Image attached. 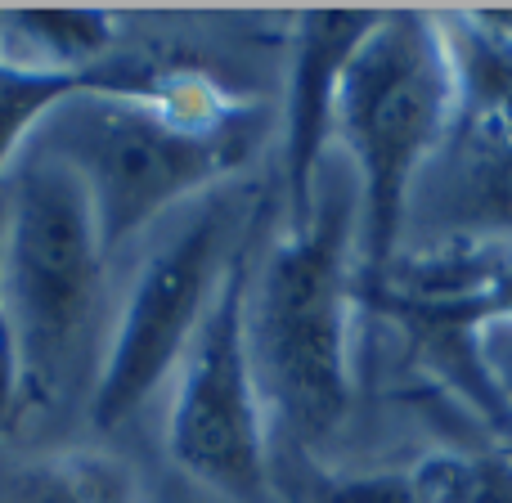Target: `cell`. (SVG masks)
Wrapping results in <instances>:
<instances>
[{
	"label": "cell",
	"mask_w": 512,
	"mask_h": 503,
	"mask_svg": "<svg viewBox=\"0 0 512 503\" xmlns=\"http://www.w3.org/2000/svg\"><path fill=\"white\" fill-rule=\"evenodd\" d=\"M256 230L234 256L198 337L189 342L167 405V454L212 495L256 503L270 481V409L248 337V283Z\"/></svg>",
	"instance_id": "cell-6"
},
{
	"label": "cell",
	"mask_w": 512,
	"mask_h": 503,
	"mask_svg": "<svg viewBox=\"0 0 512 503\" xmlns=\"http://www.w3.org/2000/svg\"><path fill=\"white\" fill-rule=\"evenodd\" d=\"M481 355H486V369H490L499 400H504V409L512 414V328L508 324L486 328L481 333Z\"/></svg>",
	"instance_id": "cell-16"
},
{
	"label": "cell",
	"mask_w": 512,
	"mask_h": 503,
	"mask_svg": "<svg viewBox=\"0 0 512 503\" xmlns=\"http://www.w3.org/2000/svg\"><path fill=\"white\" fill-rule=\"evenodd\" d=\"M382 9H301L292 27L288 95H283V185H288V221L315 207L319 180L328 167V144L337 122V90L351 54L373 32Z\"/></svg>",
	"instance_id": "cell-7"
},
{
	"label": "cell",
	"mask_w": 512,
	"mask_h": 503,
	"mask_svg": "<svg viewBox=\"0 0 512 503\" xmlns=\"http://www.w3.org/2000/svg\"><path fill=\"white\" fill-rule=\"evenodd\" d=\"M512 328V239L504 234L495 248V261H490L486 288H481V328Z\"/></svg>",
	"instance_id": "cell-14"
},
{
	"label": "cell",
	"mask_w": 512,
	"mask_h": 503,
	"mask_svg": "<svg viewBox=\"0 0 512 503\" xmlns=\"http://www.w3.org/2000/svg\"><path fill=\"white\" fill-rule=\"evenodd\" d=\"M472 144V198H477L481 216H486L504 239V230H512V126L499 131H477L468 135Z\"/></svg>",
	"instance_id": "cell-12"
},
{
	"label": "cell",
	"mask_w": 512,
	"mask_h": 503,
	"mask_svg": "<svg viewBox=\"0 0 512 503\" xmlns=\"http://www.w3.org/2000/svg\"><path fill=\"white\" fill-rule=\"evenodd\" d=\"M315 503H423L414 468L409 472H364V477H328Z\"/></svg>",
	"instance_id": "cell-13"
},
{
	"label": "cell",
	"mask_w": 512,
	"mask_h": 503,
	"mask_svg": "<svg viewBox=\"0 0 512 503\" xmlns=\"http://www.w3.org/2000/svg\"><path fill=\"white\" fill-rule=\"evenodd\" d=\"M414 481L423 503H512V450H436Z\"/></svg>",
	"instance_id": "cell-11"
},
{
	"label": "cell",
	"mask_w": 512,
	"mask_h": 503,
	"mask_svg": "<svg viewBox=\"0 0 512 503\" xmlns=\"http://www.w3.org/2000/svg\"><path fill=\"white\" fill-rule=\"evenodd\" d=\"M328 176V171H324ZM360 212L355 185L319 180L315 207L256 252L248 283V337L265 409L297 441H328L355 400L360 315Z\"/></svg>",
	"instance_id": "cell-2"
},
{
	"label": "cell",
	"mask_w": 512,
	"mask_h": 503,
	"mask_svg": "<svg viewBox=\"0 0 512 503\" xmlns=\"http://www.w3.org/2000/svg\"><path fill=\"white\" fill-rule=\"evenodd\" d=\"M454 131L459 90L441 9H382L342 72L333 122V144L351 162L364 279L405 252L414 185Z\"/></svg>",
	"instance_id": "cell-3"
},
{
	"label": "cell",
	"mask_w": 512,
	"mask_h": 503,
	"mask_svg": "<svg viewBox=\"0 0 512 503\" xmlns=\"http://www.w3.org/2000/svg\"><path fill=\"white\" fill-rule=\"evenodd\" d=\"M135 68H140L135 59L117 54L113 63H104L95 72H54V68H36V63H23L0 50V189H5L9 171L23 162V153L32 149L41 126L68 99L99 90V86H113V81H126Z\"/></svg>",
	"instance_id": "cell-9"
},
{
	"label": "cell",
	"mask_w": 512,
	"mask_h": 503,
	"mask_svg": "<svg viewBox=\"0 0 512 503\" xmlns=\"http://www.w3.org/2000/svg\"><path fill=\"white\" fill-rule=\"evenodd\" d=\"M23 414V396H18V346H14V324L5 310V292H0V423Z\"/></svg>",
	"instance_id": "cell-15"
},
{
	"label": "cell",
	"mask_w": 512,
	"mask_h": 503,
	"mask_svg": "<svg viewBox=\"0 0 512 503\" xmlns=\"http://www.w3.org/2000/svg\"><path fill=\"white\" fill-rule=\"evenodd\" d=\"M122 18L104 5H27L0 9V50L36 68L95 72L117 59Z\"/></svg>",
	"instance_id": "cell-8"
},
{
	"label": "cell",
	"mask_w": 512,
	"mask_h": 503,
	"mask_svg": "<svg viewBox=\"0 0 512 503\" xmlns=\"http://www.w3.org/2000/svg\"><path fill=\"white\" fill-rule=\"evenodd\" d=\"M261 212V203H243L239 189L221 185L158 225V239L135 265L117 324L95 360L90 423L99 432L122 427L176 378L234 256L261 225Z\"/></svg>",
	"instance_id": "cell-5"
},
{
	"label": "cell",
	"mask_w": 512,
	"mask_h": 503,
	"mask_svg": "<svg viewBox=\"0 0 512 503\" xmlns=\"http://www.w3.org/2000/svg\"><path fill=\"white\" fill-rule=\"evenodd\" d=\"M14 503H140L135 472L99 450H63L14 477Z\"/></svg>",
	"instance_id": "cell-10"
},
{
	"label": "cell",
	"mask_w": 512,
	"mask_h": 503,
	"mask_svg": "<svg viewBox=\"0 0 512 503\" xmlns=\"http://www.w3.org/2000/svg\"><path fill=\"white\" fill-rule=\"evenodd\" d=\"M104 234L81 180L27 149L0 189V292L18 346L23 409L63 396L86 351L104 283Z\"/></svg>",
	"instance_id": "cell-4"
},
{
	"label": "cell",
	"mask_w": 512,
	"mask_h": 503,
	"mask_svg": "<svg viewBox=\"0 0 512 503\" xmlns=\"http://www.w3.org/2000/svg\"><path fill=\"white\" fill-rule=\"evenodd\" d=\"M32 149L81 180L113 256L194 198L234 185L256 149V113L198 72L140 63L126 81L68 99Z\"/></svg>",
	"instance_id": "cell-1"
}]
</instances>
